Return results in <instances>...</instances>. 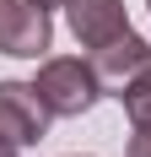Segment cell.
I'll return each mask as SVG.
<instances>
[{"label":"cell","mask_w":151,"mask_h":157,"mask_svg":"<svg viewBox=\"0 0 151 157\" xmlns=\"http://www.w3.org/2000/svg\"><path fill=\"white\" fill-rule=\"evenodd\" d=\"M32 87L43 92V103H49L54 119H81V114L103 98V81H97V71H92V60H76V54L43 60L38 76H32Z\"/></svg>","instance_id":"obj_1"},{"label":"cell","mask_w":151,"mask_h":157,"mask_svg":"<svg viewBox=\"0 0 151 157\" xmlns=\"http://www.w3.org/2000/svg\"><path fill=\"white\" fill-rule=\"evenodd\" d=\"M54 44V22H49V6L38 0H0V54H16V60H38Z\"/></svg>","instance_id":"obj_2"},{"label":"cell","mask_w":151,"mask_h":157,"mask_svg":"<svg viewBox=\"0 0 151 157\" xmlns=\"http://www.w3.org/2000/svg\"><path fill=\"white\" fill-rule=\"evenodd\" d=\"M49 103L32 81H0V136H11L16 146H38L49 136Z\"/></svg>","instance_id":"obj_3"},{"label":"cell","mask_w":151,"mask_h":157,"mask_svg":"<svg viewBox=\"0 0 151 157\" xmlns=\"http://www.w3.org/2000/svg\"><path fill=\"white\" fill-rule=\"evenodd\" d=\"M87 60H92V71H97V81H103V92L119 98L124 87L151 65V44L130 27V33H119V38H108L103 49H87Z\"/></svg>","instance_id":"obj_4"},{"label":"cell","mask_w":151,"mask_h":157,"mask_svg":"<svg viewBox=\"0 0 151 157\" xmlns=\"http://www.w3.org/2000/svg\"><path fill=\"white\" fill-rule=\"evenodd\" d=\"M65 22H70V33H76L81 49H103L108 38L130 33L124 0H70V6H65Z\"/></svg>","instance_id":"obj_5"},{"label":"cell","mask_w":151,"mask_h":157,"mask_svg":"<svg viewBox=\"0 0 151 157\" xmlns=\"http://www.w3.org/2000/svg\"><path fill=\"white\" fill-rule=\"evenodd\" d=\"M119 103H124V114H130V125H135V130H151V65L119 92Z\"/></svg>","instance_id":"obj_6"},{"label":"cell","mask_w":151,"mask_h":157,"mask_svg":"<svg viewBox=\"0 0 151 157\" xmlns=\"http://www.w3.org/2000/svg\"><path fill=\"white\" fill-rule=\"evenodd\" d=\"M124 157H151V130H135V136H130V152Z\"/></svg>","instance_id":"obj_7"},{"label":"cell","mask_w":151,"mask_h":157,"mask_svg":"<svg viewBox=\"0 0 151 157\" xmlns=\"http://www.w3.org/2000/svg\"><path fill=\"white\" fill-rule=\"evenodd\" d=\"M0 157H16V141H11V136H0Z\"/></svg>","instance_id":"obj_8"},{"label":"cell","mask_w":151,"mask_h":157,"mask_svg":"<svg viewBox=\"0 0 151 157\" xmlns=\"http://www.w3.org/2000/svg\"><path fill=\"white\" fill-rule=\"evenodd\" d=\"M38 6H70V0H38Z\"/></svg>","instance_id":"obj_9"},{"label":"cell","mask_w":151,"mask_h":157,"mask_svg":"<svg viewBox=\"0 0 151 157\" xmlns=\"http://www.w3.org/2000/svg\"><path fill=\"white\" fill-rule=\"evenodd\" d=\"M146 6H151V0H146Z\"/></svg>","instance_id":"obj_10"}]
</instances>
